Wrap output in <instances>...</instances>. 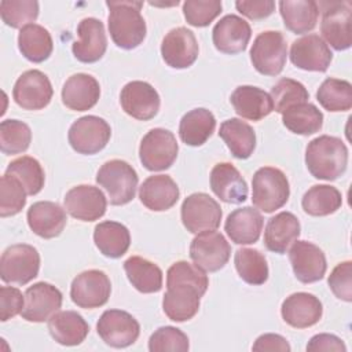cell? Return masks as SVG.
Here are the masks:
<instances>
[{
    "instance_id": "1",
    "label": "cell",
    "mask_w": 352,
    "mask_h": 352,
    "mask_svg": "<svg viewBox=\"0 0 352 352\" xmlns=\"http://www.w3.org/2000/svg\"><path fill=\"white\" fill-rule=\"evenodd\" d=\"M208 286V275L195 264L183 260L173 263L166 271V293L162 298L165 315L173 322L192 319Z\"/></svg>"
},
{
    "instance_id": "2",
    "label": "cell",
    "mask_w": 352,
    "mask_h": 352,
    "mask_svg": "<svg viewBox=\"0 0 352 352\" xmlns=\"http://www.w3.org/2000/svg\"><path fill=\"white\" fill-rule=\"evenodd\" d=\"M305 165L315 179L336 180L346 169L348 148L340 138L318 136L305 148Z\"/></svg>"
},
{
    "instance_id": "3",
    "label": "cell",
    "mask_w": 352,
    "mask_h": 352,
    "mask_svg": "<svg viewBox=\"0 0 352 352\" xmlns=\"http://www.w3.org/2000/svg\"><path fill=\"white\" fill-rule=\"evenodd\" d=\"M109 7V32L114 44L124 50L139 47L146 38V21L140 11L143 1H106Z\"/></svg>"
},
{
    "instance_id": "4",
    "label": "cell",
    "mask_w": 352,
    "mask_h": 352,
    "mask_svg": "<svg viewBox=\"0 0 352 352\" xmlns=\"http://www.w3.org/2000/svg\"><path fill=\"white\" fill-rule=\"evenodd\" d=\"M289 195V182L280 169L263 166L254 172L252 179V202L257 209L272 213L287 202Z\"/></svg>"
},
{
    "instance_id": "5",
    "label": "cell",
    "mask_w": 352,
    "mask_h": 352,
    "mask_svg": "<svg viewBox=\"0 0 352 352\" xmlns=\"http://www.w3.org/2000/svg\"><path fill=\"white\" fill-rule=\"evenodd\" d=\"M138 182L139 177L133 166L122 160L104 162L96 173V183L106 190L111 205L131 202L135 198Z\"/></svg>"
},
{
    "instance_id": "6",
    "label": "cell",
    "mask_w": 352,
    "mask_h": 352,
    "mask_svg": "<svg viewBox=\"0 0 352 352\" xmlns=\"http://www.w3.org/2000/svg\"><path fill=\"white\" fill-rule=\"evenodd\" d=\"M40 254L32 245L8 246L0 258V278L6 283L26 285L38 275Z\"/></svg>"
},
{
    "instance_id": "7",
    "label": "cell",
    "mask_w": 352,
    "mask_h": 352,
    "mask_svg": "<svg viewBox=\"0 0 352 352\" xmlns=\"http://www.w3.org/2000/svg\"><path fill=\"white\" fill-rule=\"evenodd\" d=\"M179 146L175 135L164 128L150 129L139 146L142 165L151 172L165 170L176 161Z\"/></svg>"
},
{
    "instance_id": "8",
    "label": "cell",
    "mask_w": 352,
    "mask_h": 352,
    "mask_svg": "<svg viewBox=\"0 0 352 352\" xmlns=\"http://www.w3.org/2000/svg\"><path fill=\"white\" fill-rule=\"evenodd\" d=\"M320 22V33L324 43L337 51H344L352 45V4L349 1H324Z\"/></svg>"
},
{
    "instance_id": "9",
    "label": "cell",
    "mask_w": 352,
    "mask_h": 352,
    "mask_svg": "<svg viewBox=\"0 0 352 352\" xmlns=\"http://www.w3.org/2000/svg\"><path fill=\"white\" fill-rule=\"evenodd\" d=\"M286 56V40L278 30L261 32L250 48L252 65L264 76H278L285 67Z\"/></svg>"
},
{
    "instance_id": "10",
    "label": "cell",
    "mask_w": 352,
    "mask_h": 352,
    "mask_svg": "<svg viewBox=\"0 0 352 352\" xmlns=\"http://www.w3.org/2000/svg\"><path fill=\"white\" fill-rule=\"evenodd\" d=\"M111 136V128L106 120L98 116L77 118L69 128L67 139L74 151L92 155L106 147Z\"/></svg>"
},
{
    "instance_id": "11",
    "label": "cell",
    "mask_w": 352,
    "mask_h": 352,
    "mask_svg": "<svg viewBox=\"0 0 352 352\" xmlns=\"http://www.w3.org/2000/svg\"><path fill=\"white\" fill-rule=\"evenodd\" d=\"M182 221L187 231L199 234L213 231L220 226L221 208L219 202L205 192H194L182 204Z\"/></svg>"
},
{
    "instance_id": "12",
    "label": "cell",
    "mask_w": 352,
    "mask_h": 352,
    "mask_svg": "<svg viewBox=\"0 0 352 352\" xmlns=\"http://www.w3.org/2000/svg\"><path fill=\"white\" fill-rule=\"evenodd\" d=\"M231 246L223 234L217 231H204L197 234L190 245L192 263L205 272L221 270L230 260Z\"/></svg>"
},
{
    "instance_id": "13",
    "label": "cell",
    "mask_w": 352,
    "mask_h": 352,
    "mask_svg": "<svg viewBox=\"0 0 352 352\" xmlns=\"http://www.w3.org/2000/svg\"><path fill=\"white\" fill-rule=\"evenodd\" d=\"M96 331L107 345L113 348H126L138 340L140 324L126 311L107 309L99 318Z\"/></svg>"
},
{
    "instance_id": "14",
    "label": "cell",
    "mask_w": 352,
    "mask_h": 352,
    "mask_svg": "<svg viewBox=\"0 0 352 352\" xmlns=\"http://www.w3.org/2000/svg\"><path fill=\"white\" fill-rule=\"evenodd\" d=\"M111 293L109 276L100 270H88L78 274L70 286L72 301L85 309H94L104 305Z\"/></svg>"
},
{
    "instance_id": "15",
    "label": "cell",
    "mask_w": 352,
    "mask_h": 352,
    "mask_svg": "<svg viewBox=\"0 0 352 352\" xmlns=\"http://www.w3.org/2000/svg\"><path fill=\"white\" fill-rule=\"evenodd\" d=\"M54 89L50 78L40 70L22 73L14 84L12 98L23 110H41L52 99Z\"/></svg>"
},
{
    "instance_id": "16",
    "label": "cell",
    "mask_w": 352,
    "mask_h": 352,
    "mask_svg": "<svg viewBox=\"0 0 352 352\" xmlns=\"http://www.w3.org/2000/svg\"><path fill=\"white\" fill-rule=\"evenodd\" d=\"M289 260L296 278L302 283L320 280L327 270L323 250L308 241H294L289 250Z\"/></svg>"
},
{
    "instance_id": "17",
    "label": "cell",
    "mask_w": 352,
    "mask_h": 352,
    "mask_svg": "<svg viewBox=\"0 0 352 352\" xmlns=\"http://www.w3.org/2000/svg\"><path fill=\"white\" fill-rule=\"evenodd\" d=\"M122 110L140 121L151 120L160 110V95L153 85L146 81H129L120 94Z\"/></svg>"
},
{
    "instance_id": "18",
    "label": "cell",
    "mask_w": 352,
    "mask_h": 352,
    "mask_svg": "<svg viewBox=\"0 0 352 352\" xmlns=\"http://www.w3.org/2000/svg\"><path fill=\"white\" fill-rule=\"evenodd\" d=\"M107 199L103 191L91 184H80L65 195L66 212L81 221H95L106 213Z\"/></svg>"
},
{
    "instance_id": "19",
    "label": "cell",
    "mask_w": 352,
    "mask_h": 352,
    "mask_svg": "<svg viewBox=\"0 0 352 352\" xmlns=\"http://www.w3.org/2000/svg\"><path fill=\"white\" fill-rule=\"evenodd\" d=\"M62 293L47 282H37L25 292V307L21 312L28 322L41 323L48 320L62 307Z\"/></svg>"
},
{
    "instance_id": "20",
    "label": "cell",
    "mask_w": 352,
    "mask_h": 352,
    "mask_svg": "<svg viewBox=\"0 0 352 352\" xmlns=\"http://www.w3.org/2000/svg\"><path fill=\"white\" fill-rule=\"evenodd\" d=\"M199 47L194 33L179 26L169 30L161 43V55L165 63L173 69L190 67L198 58Z\"/></svg>"
},
{
    "instance_id": "21",
    "label": "cell",
    "mask_w": 352,
    "mask_h": 352,
    "mask_svg": "<svg viewBox=\"0 0 352 352\" xmlns=\"http://www.w3.org/2000/svg\"><path fill=\"white\" fill-rule=\"evenodd\" d=\"M333 52L322 37L318 34H307L292 43V63L307 72H326L331 63Z\"/></svg>"
},
{
    "instance_id": "22",
    "label": "cell",
    "mask_w": 352,
    "mask_h": 352,
    "mask_svg": "<svg viewBox=\"0 0 352 352\" xmlns=\"http://www.w3.org/2000/svg\"><path fill=\"white\" fill-rule=\"evenodd\" d=\"M252 36L250 25L235 14L223 16L212 30V40L217 51L228 55L246 50Z\"/></svg>"
},
{
    "instance_id": "23",
    "label": "cell",
    "mask_w": 352,
    "mask_h": 352,
    "mask_svg": "<svg viewBox=\"0 0 352 352\" xmlns=\"http://www.w3.org/2000/svg\"><path fill=\"white\" fill-rule=\"evenodd\" d=\"M78 40L73 43L72 51L82 63L98 62L106 52L107 37L100 19L84 18L77 26Z\"/></svg>"
},
{
    "instance_id": "24",
    "label": "cell",
    "mask_w": 352,
    "mask_h": 352,
    "mask_svg": "<svg viewBox=\"0 0 352 352\" xmlns=\"http://www.w3.org/2000/svg\"><path fill=\"white\" fill-rule=\"evenodd\" d=\"M280 314L289 326L307 329L320 320L323 307L316 296L305 292H297L283 300Z\"/></svg>"
},
{
    "instance_id": "25",
    "label": "cell",
    "mask_w": 352,
    "mask_h": 352,
    "mask_svg": "<svg viewBox=\"0 0 352 352\" xmlns=\"http://www.w3.org/2000/svg\"><path fill=\"white\" fill-rule=\"evenodd\" d=\"M210 188L227 204H242L248 198V184L239 170L230 162H219L210 170Z\"/></svg>"
},
{
    "instance_id": "26",
    "label": "cell",
    "mask_w": 352,
    "mask_h": 352,
    "mask_svg": "<svg viewBox=\"0 0 352 352\" xmlns=\"http://www.w3.org/2000/svg\"><path fill=\"white\" fill-rule=\"evenodd\" d=\"M28 224L30 230L44 239H51L63 231L67 217L65 209L51 201L34 202L28 209Z\"/></svg>"
},
{
    "instance_id": "27",
    "label": "cell",
    "mask_w": 352,
    "mask_h": 352,
    "mask_svg": "<svg viewBox=\"0 0 352 352\" xmlns=\"http://www.w3.org/2000/svg\"><path fill=\"white\" fill-rule=\"evenodd\" d=\"M63 104L74 111H85L92 109L100 96V85L98 80L87 73L70 76L62 87Z\"/></svg>"
},
{
    "instance_id": "28",
    "label": "cell",
    "mask_w": 352,
    "mask_h": 352,
    "mask_svg": "<svg viewBox=\"0 0 352 352\" xmlns=\"http://www.w3.org/2000/svg\"><path fill=\"white\" fill-rule=\"evenodd\" d=\"M180 191L176 182L168 175L148 176L139 187L140 202L150 210L164 212L179 199Z\"/></svg>"
},
{
    "instance_id": "29",
    "label": "cell",
    "mask_w": 352,
    "mask_h": 352,
    "mask_svg": "<svg viewBox=\"0 0 352 352\" xmlns=\"http://www.w3.org/2000/svg\"><path fill=\"white\" fill-rule=\"evenodd\" d=\"M263 224L264 219L257 209L243 206L232 210L227 216L224 230L234 243L250 245L258 241Z\"/></svg>"
},
{
    "instance_id": "30",
    "label": "cell",
    "mask_w": 352,
    "mask_h": 352,
    "mask_svg": "<svg viewBox=\"0 0 352 352\" xmlns=\"http://www.w3.org/2000/svg\"><path fill=\"white\" fill-rule=\"evenodd\" d=\"M231 104L235 113L250 121H260L274 111V103L264 89L253 85H239L231 94Z\"/></svg>"
},
{
    "instance_id": "31",
    "label": "cell",
    "mask_w": 352,
    "mask_h": 352,
    "mask_svg": "<svg viewBox=\"0 0 352 352\" xmlns=\"http://www.w3.org/2000/svg\"><path fill=\"white\" fill-rule=\"evenodd\" d=\"M300 221L290 212L272 216L264 230V245L270 252L285 254L290 245L300 236Z\"/></svg>"
},
{
    "instance_id": "32",
    "label": "cell",
    "mask_w": 352,
    "mask_h": 352,
    "mask_svg": "<svg viewBox=\"0 0 352 352\" xmlns=\"http://www.w3.org/2000/svg\"><path fill=\"white\" fill-rule=\"evenodd\" d=\"M48 331L60 345H80L89 333L85 319L76 311H58L48 319Z\"/></svg>"
},
{
    "instance_id": "33",
    "label": "cell",
    "mask_w": 352,
    "mask_h": 352,
    "mask_svg": "<svg viewBox=\"0 0 352 352\" xmlns=\"http://www.w3.org/2000/svg\"><path fill=\"white\" fill-rule=\"evenodd\" d=\"M279 11L286 29L296 34L311 32L319 16V7L314 0H282Z\"/></svg>"
},
{
    "instance_id": "34",
    "label": "cell",
    "mask_w": 352,
    "mask_h": 352,
    "mask_svg": "<svg viewBox=\"0 0 352 352\" xmlns=\"http://www.w3.org/2000/svg\"><path fill=\"white\" fill-rule=\"evenodd\" d=\"M216 118L212 111L204 107L187 111L179 124V136L183 143L198 147L202 146L214 132Z\"/></svg>"
},
{
    "instance_id": "35",
    "label": "cell",
    "mask_w": 352,
    "mask_h": 352,
    "mask_svg": "<svg viewBox=\"0 0 352 352\" xmlns=\"http://www.w3.org/2000/svg\"><path fill=\"white\" fill-rule=\"evenodd\" d=\"M219 136L224 140L235 158L246 160L256 148V132L239 118H228L221 122Z\"/></svg>"
},
{
    "instance_id": "36",
    "label": "cell",
    "mask_w": 352,
    "mask_h": 352,
    "mask_svg": "<svg viewBox=\"0 0 352 352\" xmlns=\"http://www.w3.org/2000/svg\"><path fill=\"white\" fill-rule=\"evenodd\" d=\"M94 242L103 256L118 258L129 249L131 234L124 224L106 220L95 227Z\"/></svg>"
},
{
    "instance_id": "37",
    "label": "cell",
    "mask_w": 352,
    "mask_h": 352,
    "mask_svg": "<svg viewBox=\"0 0 352 352\" xmlns=\"http://www.w3.org/2000/svg\"><path fill=\"white\" fill-rule=\"evenodd\" d=\"M18 48L28 60L41 63L52 54L54 43L50 32L44 26L30 23L19 30Z\"/></svg>"
},
{
    "instance_id": "38",
    "label": "cell",
    "mask_w": 352,
    "mask_h": 352,
    "mask_svg": "<svg viewBox=\"0 0 352 352\" xmlns=\"http://www.w3.org/2000/svg\"><path fill=\"white\" fill-rule=\"evenodd\" d=\"M128 280L140 293H157L162 289V271L153 261L140 256H131L124 261Z\"/></svg>"
},
{
    "instance_id": "39",
    "label": "cell",
    "mask_w": 352,
    "mask_h": 352,
    "mask_svg": "<svg viewBox=\"0 0 352 352\" xmlns=\"http://www.w3.org/2000/svg\"><path fill=\"white\" fill-rule=\"evenodd\" d=\"M282 121L290 132L308 136L320 131L323 114L315 104L304 102L286 109L282 113Z\"/></svg>"
},
{
    "instance_id": "40",
    "label": "cell",
    "mask_w": 352,
    "mask_h": 352,
    "mask_svg": "<svg viewBox=\"0 0 352 352\" xmlns=\"http://www.w3.org/2000/svg\"><path fill=\"white\" fill-rule=\"evenodd\" d=\"M301 205L304 212L311 216H329L341 208L342 195L333 186L315 184L304 194Z\"/></svg>"
},
{
    "instance_id": "41",
    "label": "cell",
    "mask_w": 352,
    "mask_h": 352,
    "mask_svg": "<svg viewBox=\"0 0 352 352\" xmlns=\"http://www.w3.org/2000/svg\"><path fill=\"white\" fill-rule=\"evenodd\" d=\"M234 264L241 279L249 285H263L268 279L267 258L257 249H238L234 256Z\"/></svg>"
},
{
    "instance_id": "42",
    "label": "cell",
    "mask_w": 352,
    "mask_h": 352,
    "mask_svg": "<svg viewBox=\"0 0 352 352\" xmlns=\"http://www.w3.org/2000/svg\"><path fill=\"white\" fill-rule=\"evenodd\" d=\"M316 99L327 111H346L352 107V85L346 80L329 77L318 88Z\"/></svg>"
},
{
    "instance_id": "43",
    "label": "cell",
    "mask_w": 352,
    "mask_h": 352,
    "mask_svg": "<svg viewBox=\"0 0 352 352\" xmlns=\"http://www.w3.org/2000/svg\"><path fill=\"white\" fill-rule=\"evenodd\" d=\"M6 173L15 176L25 187L28 195L38 194L45 182V175L40 162L29 155H22L11 161L6 169Z\"/></svg>"
},
{
    "instance_id": "44",
    "label": "cell",
    "mask_w": 352,
    "mask_h": 352,
    "mask_svg": "<svg viewBox=\"0 0 352 352\" xmlns=\"http://www.w3.org/2000/svg\"><path fill=\"white\" fill-rule=\"evenodd\" d=\"M32 142V131L28 124L19 120H4L0 124V150L12 155L25 153Z\"/></svg>"
},
{
    "instance_id": "45",
    "label": "cell",
    "mask_w": 352,
    "mask_h": 352,
    "mask_svg": "<svg viewBox=\"0 0 352 352\" xmlns=\"http://www.w3.org/2000/svg\"><path fill=\"white\" fill-rule=\"evenodd\" d=\"M0 15L7 26L22 29L38 16V3L36 0H3Z\"/></svg>"
},
{
    "instance_id": "46",
    "label": "cell",
    "mask_w": 352,
    "mask_h": 352,
    "mask_svg": "<svg viewBox=\"0 0 352 352\" xmlns=\"http://www.w3.org/2000/svg\"><path fill=\"white\" fill-rule=\"evenodd\" d=\"M271 99L274 103V110L278 113H283L286 109L304 103L309 99V94L307 88L297 80L293 78H280L271 88Z\"/></svg>"
},
{
    "instance_id": "47",
    "label": "cell",
    "mask_w": 352,
    "mask_h": 352,
    "mask_svg": "<svg viewBox=\"0 0 352 352\" xmlns=\"http://www.w3.org/2000/svg\"><path fill=\"white\" fill-rule=\"evenodd\" d=\"M26 190L12 175L4 173L0 179V216L18 214L26 205Z\"/></svg>"
},
{
    "instance_id": "48",
    "label": "cell",
    "mask_w": 352,
    "mask_h": 352,
    "mask_svg": "<svg viewBox=\"0 0 352 352\" xmlns=\"http://www.w3.org/2000/svg\"><path fill=\"white\" fill-rule=\"evenodd\" d=\"M188 348V337L180 329L173 326L158 327L148 338L150 352H186Z\"/></svg>"
},
{
    "instance_id": "49",
    "label": "cell",
    "mask_w": 352,
    "mask_h": 352,
    "mask_svg": "<svg viewBox=\"0 0 352 352\" xmlns=\"http://www.w3.org/2000/svg\"><path fill=\"white\" fill-rule=\"evenodd\" d=\"M220 0H187L183 3V14L188 25L195 28L208 26L221 12Z\"/></svg>"
},
{
    "instance_id": "50",
    "label": "cell",
    "mask_w": 352,
    "mask_h": 352,
    "mask_svg": "<svg viewBox=\"0 0 352 352\" xmlns=\"http://www.w3.org/2000/svg\"><path fill=\"white\" fill-rule=\"evenodd\" d=\"M334 296L346 302L352 301V261L346 260L337 264L327 279Z\"/></svg>"
},
{
    "instance_id": "51",
    "label": "cell",
    "mask_w": 352,
    "mask_h": 352,
    "mask_svg": "<svg viewBox=\"0 0 352 352\" xmlns=\"http://www.w3.org/2000/svg\"><path fill=\"white\" fill-rule=\"evenodd\" d=\"M25 307V296L12 286L0 287V320L7 322L22 312Z\"/></svg>"
},
{
    "instance_id": "52",
    "label": "cell",
    "mask_w": 352,
    "mask_h": 352,
    "mask_svg": "<svg viewBox=\"0 0 352 352\" xmlns=\"http://www.w3.org/2000/svg\"><path fill=\"white\" fill-rule=\"evenodd\" d=\"M235 7L242 15L253 21L264 19L275 11V3L272 0H238L235 1Z\"/></svg>"
},
{
    "instance_id": "53",
    "label": "cell",
    "mask_w": 352,
    "mask_h": 352,
    "mask_svg": "<svg viewBox=\"0 0 352 352\" xmlns=\"http://www.w3.org/2000/svg\"><path fill=\"white\" fill-rule=\"evenodd\" d=\"M307 351H334V352H345L346 346L341 338L334 334H316L307 344Z\"/></svg>"
},
{
    "instance_id": "54",
    "label": "cell",
    "mask_w": 352,
    "mask_h": 352,
    "mask_svg": "<svg viewBox=\"0 0 352 352\" xmlns=\"http://www.w3.org/2000/svg\"><path fill=\"white\" fill-rule=\"evenodd\" d=\"M253 351H280V352H289L290 345L286 341L285 337L274 333L261 334L256 342L252 346Z\"/></svg>"
}]
</instances>
